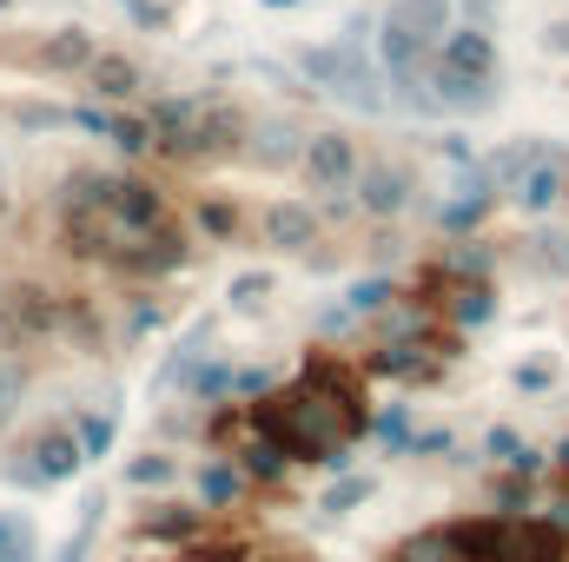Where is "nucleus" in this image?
I'll return each instance as SVG.
<instances>
[{
    "mask_svg": "<svg viewBox=\"0 0 569 562\" xmlns=\"http://www.w3.org/2000/svg\"><path fill=\"white\" fill-rule=\"evenodd\" d=\"M550 199H557V172H537L530 179V205H550Z\"/></svg>",
    "mask_w": 569,
    "mask_h": 562,
    "instance_id": "obj_1",
    "label": "nucleus"
}]
</instances>
